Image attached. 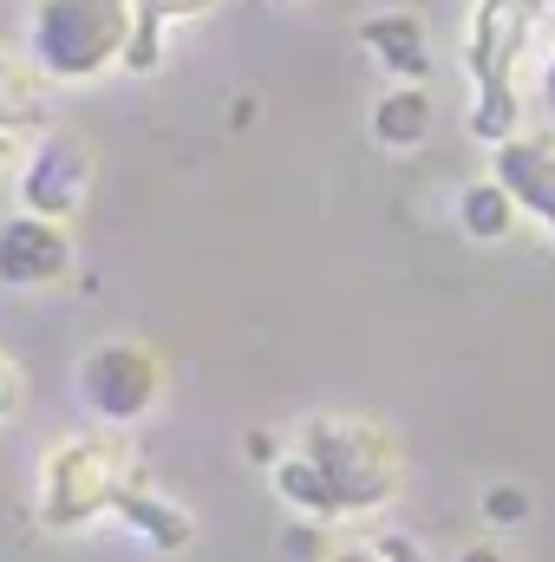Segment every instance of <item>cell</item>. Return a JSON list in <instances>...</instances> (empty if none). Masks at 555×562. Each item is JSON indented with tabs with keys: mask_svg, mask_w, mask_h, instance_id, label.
<instances>
[{
	"mask_svg": "<svg viewBox=\"0 0 555 562\" xmlns=\"http://www.w3.org/2000/svg\"><path fill=\"white\" fill-rule=\"evenodd\" d=\"M138 33V0H33L20 53L39 66L46 86H99L125 66Z\"/></svg>",
	"mask_w": 555,
	"mask_h": 562,
	"instance_id": "obj_1",
	"label": "cell"
},
{
	"mask_svg": "<svg viewBox=\"0 0 555 562\" xmlns=\"http://www.w3.org/2000/svg\"><path fill=\"white\" fill-rule=\"evenodd\" d=\"M294 451L327 477L340 517H366V510H380V504L399 497L406 458H399V438L386 425L353 419V413H320V419L301 425Z\"/></svg>",
	"mask_w": 555,
	"mask_h": 562,
	"instance_id": "obj_2",
	"label": "cell"
},
{
	"mask_svg": "<svg viewBox=\"0 0 555 562\" xmlns=\"http://www.w3.org/2000/svg\"><path fill=\"white\" fill-rule=\"evenodd\" d=\"M138 484V464H132V445L112 438V431H86V438H59L39 464V497H33V517L46 530H86L99 517L118 510V497Z\"/></svg>",
	"mask_w": 555,
	"mask_h": 562,
	"instance_id": "obj_3",
	"label": "cell"
},
{
	"mask_svg": "<svg viewBox=\"0 0 555 562\" xmlns=\"http://www.w3.org/2000/svg\"><path fill=\"white\" fill-rule=\"evenodd\" d=\"M550 20V0H477L471 26H464V72L477 92H503L517 86V66L536 40V26Z\"/></svg>",
	"mask_w": 555,
	"mask_h": 562,
	"instance_id": "obj_4",
	"label": "cell"
},
{
	"mask_svg": "<svg viewBox=\"0 0 555 562\" xmlns=\"http://www.w3.org/2000/svg\"><path fill=\"white\" fill-rule=\"evenodd\" d=\"M163 393V367L157 353L138 347V340H105L79 360V400L99 413L105 425H132L157 406Z\"/></svg>",
	"mask_w": 555,
	"mask_h": 562,
	"instance_id": "obj_5",
	"label": "cell"
},
{
	"mask_svg": "<svg viewBox=\"0 0 555 562\" xmlns=\"http://www.w3.org/2000/svg\"><path fill=\"white\" fill-rule=\"evenodd\" d=\"M92 177H99V150L92 144L79 138V132H46L20 157V210L66 223L92 196Z\"/></svg>",
	"mask_w": 555,
	"mask_h": 562,
	"instance_id": "obj_6",
	"label": "cell"
},
{
	"mask_svg": "<svg viewBox=\"0 0 555 562\" xmlns=\"http://www.w3.org/2000/svg\"><path fill=\"white\" fill-rule=\"evenodd\" d=\"M72 276V236L59 216L13 210L0 223V288H59Z\"/></svg>",
	"mask_w": 555,
	"mask_h": 562,
	"instance_id": "obj_7",
	"label": "cell"
},
{
	"mask_svg": "<svg viewBox=\"0 0 555 562\" xmlns=\"http://www.w3.org/2000/svg\"><path fill=\"white\" fill-rule=\"evenodd\" d=\"M490 177L517 196L523 216H536L555 236V132H517L490 144Z\"/></svg>",
	"mask_w": 555,
	"mask_h": 562,
	"instance_id": "obj_8",
	"label": "cell"
},
{
	"mask_svg": "<svg viewBox=\"0 0 555 562\" xmlns=\"http://www.w3.org/2000/svg\"><path fill=\"white\" fill-rule=\"evenodd\" d=\"M360 40H366V53H373L393 79H424V72H431V40H424V20H418V13H406V7L373 13V20L360 26Z\"/></svg>",
	"mask_w": 555,
	"mask_h": 562,
	"instance_id": "obj_9",
	"label": "cell"
},
{
	"mask_svg": "<svg viewBox=\"0 0 555 562\" xmlns=\"http://www.w3.org/2000/svg\"><path fill=\"white\" fill-rule=\"evenodd\" d=\"M39 99H46V79L26 53L0 46V164L13 157V144L39 125Z\"/></svg>",
	"mask_w": 555,
	"mask_h": 562,
	"instance_id": "obj_10",
	"label": "cell"
},
{
	"mask_svg": "<svg viewBox=\"0 0 555 562\" xmlns=\"http://www.w3.org/2000/svg\"><path fill=\"white\" fill-rule=\"evenodd\" d=\"M216 7H223V0H138V33H132L118 72H157V66H163V46H170V26L209 20Z\"/></svg>",
	"mask_w": 555,
	"mask_h": 562,
	"instance_id": "obj_11",
	"label": "cell"
},
{
	"mask_svg": "<svg viewBox=\"0 0 555 562\" xmlns=\"http://www.w3.org/2000/svg\"><path fill=\"white\" fill-rule=\"evenodd\" d=\"M431 119H438V105H431V92H424L418 79H399V86H386V92L373 99V138L386 144V150L424 144Z\"/></svg>",
	"mask_w": 555,
	"mask_h": 562,
	"instance_id": "obj_12",
	"label": "cell"
},
{
	"mask_svg": "<svg viewBox=\"0 0 555 562\" xmlns=\"http://www.w3.org/2000/svg\"><path fill=\"white\" fill-rule=\"evenodd\" d=\"M112 517H125L144 543H157V550H183V543H190V517H183L170 497L144 491V477L125 491V497H118V510H112Z\"/></svg>",
	"mask_w": 555,
	"mask_h": 562,
	"instance_id": "obj_13",
	"label": "cell"
},
{
	"mask_svg": "<svg viewBox=\"0 0 555 562\" xmlns=\"http://www.w3.org/2000/svg\"><path fill=\"white\" fill-rule=\"evenodd\" d=\"M517 216H523V210H517V196H510L497 177H484V183H471V190L457 196V223H464L477 243H503V236L517 229Z\"/></svg>",
	"mask_w": 555,
	"mask_h": 562,
	"instance_id": "obj_14",
	"label": "cell"
},
{
	"mask_svg": "<svg viewBox=\"0 0 555 562\" xmlns=\"http://www.w3.org/2000/svg\"><path fill=\"white\" fill-rule=\"evenodd\" d=\"M523 132V99H517V86H503V92H477V105H471V138L484 144H503Z\"/></svg>",
	"mask_w": 555,
	"mask_h": 562,
	"instance_id": "obj_15",
	"label": "cell"
},
{
	"mask_svg": "<svg viewBox=\"0 0 555 562\" xmlns=\"http://www.w3.org/2000/svg\"><path fill=\"white\" fill-rule=\"evenodd\" d=\"M20 406H26V373H20V360L0 347V425L20 419Z\"/></svg>",
	"mask_w": 555,
	"mask_h": 562,
	"instance_id": "obj_16",
	"label": "cell"
},
{
	"mask_svg": "<svg viewBox=\"0 0 555 562\" xmlns=\"http://www.w3.org/2000/svg\"><path fill=\"white\" fill-rule=\"evenodd\" d=\"M484 510H490L497 524H523V517H530V504H523L517 491H490V504H484Z\"/></svg>",
	"mask_w": 555,
	"mask_h": 562,
	"instance_id": "obj_17",
	"label": "cell"
},
{
	"mask_svg": "<svg viewBox=\"0 0 555 562\" xmlns=\"http://www.w3.org/2000/svg\"><path fill=\"white\" fill-rule=\"evenodd\" d=\"M327 562H393V550L386 543H347V550H333Z\"/></svg>",
	"mask_w": 555,
	"mask_h": 562,
	"instance_id": "obj_18",
	"label": "cell"
},
{
	"mask_svg": "<svg viewBox=\"0 0 555 562\" xmlns=\"http://www.w3.org/2000/svg\"><path fill=\"white\" fill-rule=\"evenodd\" d=\"M386 550H393V562H424L412 537H386Z\"/></svg>",
	"mask_w": 555,
	"mask_h": 562,
	"instance_id": "obj_19",
	"label": "cell"
},
{
	"mask_svg": "<svg viewBox=\"0 0 555 562\" xmlns=\"http://www.w3.org/2000/svg\"><path fill=\"white\" fill-rule=\"evenodd\" d=\"M457 562H503V550H490V543H477V550H464Z\"/></svg>",
	"mask_w": 555,
	"mask_h": 562,
	"instance_id": "obj_20",
	"label": "cell"
},
{
	"mask_svg": "<svg viewBox=\"0 0 555 562\" xmlns=\"http://www.w3.org/2000/svg\"><path fill=\"white\" fill-rule=\"evenodd\" d=\"M543 99L555 105V53H550V66H543Z\"/></svg>",
	"mask_w": 555,
	"mask_h": 562,
	"instance_id": "obj_21",
	"label": "cell"
}]
</instances>
